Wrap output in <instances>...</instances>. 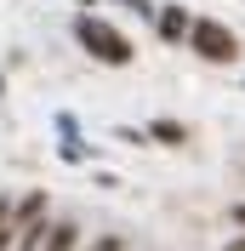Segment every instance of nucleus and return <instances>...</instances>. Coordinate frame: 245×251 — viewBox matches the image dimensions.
Wrapping results in <instances>:
<instances>
[{
    "label": "nucleus",
    "mask_w": 245,
    "mask_h": 251,
    "mask_svg": "<svg viewBox=\"0 0 245 251\" xmlns=\"http://www.w3.org/2000/svg\"><path fill=\"white\" fill-rule=\"evenodd\" d=\"M74 40H80L86 51H92L97 63H114V69H120V63H131V40H125V34L114 29V23L92 17V12H80V17H74Z\"/></svg>",
    "instance_id": "nucleus-1"
},
{
    "label": "nucleus",
    "mask_w": 245,
    "mask_h": 251,
    "mask_svg": "<svg viewBox=\"0 0 245 251\" xmlns=\"http://www.w3.org/2000/svg\"><path fill=\"white\" fill-rule=\"evenodd\" d=\"M188 46H194L205 63H234V57H240V40H234V29H222L217 17H194Z\"/></svg>",
    "instance_id": "nucleus-2"
},
{
    "label": "nucleus",
    "mask_w": 245,
    "mask_h": 251,
    "mask_svg": "<svg viewBox=\"0 0 245 251\" xmlns=\"http://www.w3.org/2000/svg\"><path fill=\"white\" fill-rule=\"evenodd\" d=\"M154 29H160V40H171V46H177V40H188V34H194V17H188V6H177V0H171V6H160V12H154Z\"/></svg>",
    "instance_id": "nucleus-3"
},
{
    "label": "nucleus",
    "mask_w": 245,
    "mask_h": 251,
    "mask_svg": "<svg viewBox=\"0 0 245 251\" xmlns=\"http://www.w3.org/2000/svg\"><path fill=\"white\" fill-rule=\"evenodd\" d=\"M40 223H46V194L34 188V194H23V200H17V211H12V228L23 234V228H40Z\"/></svg>",
    "instance_id": "nucleus-4"
},
{
    "label": "nucleus",
    "mask_w": 245,
    "mask_h": 251,
    "mask_svg": "<svg viewBox=\"0 0 245 251\" xmlns=\"http://www.w3.org/2000/svg\"><path fill=\"white\" fill-rule=\"evenodd\" d=\"M74 246H80V228H74V223H51V234H46L40 251H74Z\"/></svg>",
    "instance_id": "nucleus-5"
},
{
    "label": "nucleus",
    "mask_w": 245,
    "mask_h": 251,
    "mask_svg": "<svg viewBox=\"0 0 245 251\" xmlns=\"http://www.w3.org/2000/svg\"><path fill=\"white\" fill-rule=\"evenodd\" d=\"M148 137H154V143H183L188 131H183L177 120H154V126H148Z\"/></svg>",
    "instance_id": "nucleus-6"
},
{
    "label": "nucleus",
    "mask_w": 245,
    "mask_h": 251,
    "mask_svg": "<svg viewBox=\"0 0 245 251\" xmlns=\"http://www.w3.org/2000/svg\"><path fill=\"white\" fill-rule=\"evenodd\" d=\"M86 251H125V240H120V234H103V240H92Z\"/></svg>",
    "instance_id": "nucleus-7"
},
{
    "label": "nucleus",
    "mask_w": 245,
    "mask_h": 251,
    "mask_svg": "<svg viewBox=\"0 0 245 251\" xmlns=\"http://www.w3.org/2000/svg\"><path fill=\"white\" fill-rule=\"evenodd\" d=\"M222 251H245V234H240V240H228V246H222Z\"/></svg>",
    "instance_id": "nucleus-8"
},
{
    "label": "nucleus",
    "mask_w": 245,
    "mask_h": 251,
    "mask_svg": "<svg viewBox=\"0 0 245 251\" xmlns=\"http://www.w3.org/2000/svg\"><path fill=\"white\" fill-rule=\"evenodd\" d=\"M125 6H137V12H154V6H148V0H125Z\"/></svg>",
    "instance_id": "nucleus-9"
},
{
    "label": "nucleus",
    "mask_w": 245,
    "mask_h": 251,
    "mask_svg": "<svg viewBox=\"0 0 245 251\" xmlns=\"http://www.w3.org/2000/svg\"><path fill=\"white\" fill-rule=\"evenodd\" d=\"M234 223H240V228H245V205H234Z\"/></svg>",
    "instance_id": "nucleus-10"
}]
</instances>
